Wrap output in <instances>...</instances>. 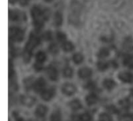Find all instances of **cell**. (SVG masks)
<instances>
[{"instance_id": "1", "label": "cell", "mask_w": 133, "mask_h": 121, "mask_svg": "<svg viewBox=\"0 0 133 121\" xmlns=\"http://www.w3.org/2000/svg\"><path fill=\"white\" fill-rule=\"evenodd\" d=\"M50 10L48 8H43L39 5H34L30 9V15L33 18L34 27L37 31H40L44 23L50 16Z\"/></svg>"}, {"instance_id": "2", "label": "cell", "mask_w": 133, "mask_h": 121, "mask_svg": "<svg viewBox=\"0 0 133 121\" xmlns=\"http://www.w3.org/2000/svg\"><path fill=\"white\" fill-rule=\"evenodd\" d=\"M9 38L13 41L20 42L23 40L24 32L18 27H11L9 28Z\"/></svg>"}, {"instance_id": "3", "label": "cell", "mask_w": 133, "mask_h": 121, "mask_svg": "<svg viewBox=\"0 0 133 121\" xmlns=\"http://www.w3.org/2000/svg\"><path fill=\"white\" fill-rule=\"evenodd\" d=\"M40 42H41L40 38L37 34H35L34 33H31L30 34L29 40L26 43V45L24 50L32 53L33 50L40 44Z\"/></svg>"}, {"instance_id": "4", "label": "cell", "mask_w": 133, "mask_h": 121, "mask_svg": "<svg viewBox=\"0 0 133 121\" xmlns=\"http://www.w3.org/2000/svg\"><path fill=\"white\" fill-rule=\"evenodd\" d=\"M9 18L11 21H24L26 20V14L18 9H10L9 11Z\"/></svg>"}, {"instance_id": "5", "label": "cell", "mask_w": 133, "mask_h": 121, "mask_svg": "<svg viewBox=\"0 0 133 121\" xmlns=\"http://www.w3.org/2000/svg\"><path fill=\"white\" fill-rule=\"evenodd\" d=\"M62 92L66 95H72L76 93V88L72 84H65L62 88Z\"/></svg>"}, {"instance_id": "6", "label": "cell", "mask_w": 133, "mask_h": 121, "mask_svg": "<svg viewBox=\"0 0 133 121\" xmlns=\"http://www.w3.org/2000/svg\"><path fill=\"white\" fill-rule=\"evenodd\" d=\"M46 85V81L44 79H43L42 77H40L39 79H37V81L34 84V88L35 92H43L44 88Z\"/></svg>"}, {"instance_id": "7", "label": "cell", "mask_w": 133, "mask_h": 121, "mask_svg": "<svg viewBox=\"0 0 133 121\" xmlns=\"http://www.w3.org/2000/svg\"><path fill=\"white\" fill-rule=\"evenodd\" d=\"M54 95H55V90L53 88L45 89L41 93V98H42V99H44L45 101L51 100L54 97Z\"/></svg>"}, {"instance_id": "8", "label": "cell", "mask_w": 133, "mask_h": 121, "mask_svg": "<svg viewBox=\"0 0 133 121\" xmlns=\"http://www.w3.org/2000/svg\"><path fill=\"white\" fill-rule=\"evenodd\" d=\"M47 74L48 76V77L53 81H55L58 80V71L57 70L53 67V66H49L48 67L47 69Z\"/></svg>"}, {"instance_id": "9", "label": "cell", "mask_w": 133, "mask_h": 121, "mask_svg": "<svg viewBox=\"0 0 133 121\" xmlns=\"http://www.w3.org/2000/svg\"><path fill=\"white\" fill-rule=\"evenodd\" d=\"M119 79L125 83L133 82V75L129 72H122L119 74Z\"/></svg>"}, {"instance_id": "10", "label": "cell", "mask_w": 133, "mask_h": 121, "mask_svg": "<svg viewBox=\"0 0 133 121\" xmlns=\"http://www.w3.org/2000/svg\"><path fill=\"white\" fill-rule=\"evenodd\" d=\"M53 23L55 24V26L56 27H59L63 23V16L61 13V12L58 11L55 13L54 17H53Z\"/></svg>"}, {"instance_id": "11", "label": "cell", "mask_w": 133, "mask_h": 121, "mask_svg": "<svg viewBox=\"0 0 133 121\" xmlns=\"http://www.w3.org/2000/svg\"><path fill=\"white\" fill-rule=\"evenodd\" d=\"M92 75V70L90 68L87 67H83L79 70V76L81 78H88Z\"/></svg>"}, {"instance_id": "12", "label": "cell", "mask_w": 133, "mask_h": 121, "mask_svg": "<svg viewBox=\"0 0 133 121\" xmlns=\"http://www.w3.org/2000/svg\"><path fill=\"white\" fill-rule=\"evenodd\" d=\"M48 112V109L45 106H43V105H40L37 107L36 109V111H35V114L37 117H43L44 116L46 115Z\"/></svg>"}, {"instance_id": "13", "label": "cell", "mask_w": 133, "mask_h": 121, "mask_svg": "<svg viewBox=\"0 0 133 121\" xmlns=\"http://www.w3.org/2000/svg\"><path fill=\"white\" fill-rule=\"evenodd\" d=\"M21 102L23 105H26L27 106H31L35 102V99L30 96H23L21 98Z\"/></svg>"}, {"instance_id": "14", "label": "cell", "mask_w": 133, "mask_h": 121, "mask_svg": "<svg viewBox=\"0 0 133 121\" xmlns=\"http://www.w3.org/2000/svg\"><path fill=\"white\" fill-rule=\"evenodd\" d=\"M62 46V49H63L65 52H72V51L74 50V49H75L74 45H73L71 41H65V42H63Z\"/></svg>"}, {"instance_id": "15", "label": "cell", "mask_w": 133, "mask_h": 121, "mask_svg": "<svg viewBox=\"0 0 133 121\" xmlns=\"http://www.w3.org/2000/svg\"><path fill=\"white\" fill-rule=\"evenodd\" d=\"M86 102L89 106L94 105L97 102V97L94 94H90L86 97Z\"/></svg>"}, {"instance_id": "16", "label": "cell", "mask_w": 133, "mask_h": 121, "mask_svg": "<svg viewBox=\"0 0 133 121\" xmlns=\"http://www.w3.org/2000/svg\"><path fill=\"white\" fill-rule=\"evenodd\" d=\"M47 59V56H46V54L42 52V51H40L38 52L37 54H36V60H37V63H43Z\"/></svg>"}, {"instance_id": "17", "label": "cell", "mask_w": 133, "mask_h": 121, "mask_svg": "<svg viewBox=\"0 0 133 121\" xmlns=\"http://www.w3.org/2000/svg\"><path fill=\"white\" fill-rule=\"evenodd\" d=\"M103 84H104V88H105L106 89H108V90H111V89H113V88H115V86L116 84H115V82L113 80L106 79V80L104 81Z\"/></svg>"}, {"instance_id": "18", "label": "cell", "mask_w": 133, "mask_h": 121, "mask_svg": "<svg viewBox=\"0 0 133 121\" xmlns=\"http://www.w3.org/2000/svg\"><path fill=\"white\" fill-rule=\"evenodd\" d=\"M69 106H70V107H71L73 110H79V109L82 108V104H81L80 101L78 100V99L72 100V101L69 103Z\"/></svg>"}, {"instance_id": "19", "label": "cell", "mask_w": 133, "mask_h": 121, "mask_svg": "<svg viewBox=\"0 0 133 121\" xmlns=\"http://www.w3.org/2000/svg\"><path fill=\"white\" fill-rule=\"evenodd\" d=\"M110 54V51L107 48H102L100 49L99 52H98V57L99 58H101V59H104V58H106L109 56Z\"/></svg>"}, {"instance_id": "20", "label": "cell", "mask_w": 133, "mask_h": 121, "mask_svg": "<svg viewBox=\"0 0 133 121\" xmlns=\"http://www.w3.org/2000/svg\"><path fill=\"white\" fill-rule=\"evenodd\" d=\"M83 56L80 53H76L73 55L72 56V60L76 64H79V63H82L83 61Z\"/></svg>"}, {"instance_id": "21", "label": "cell", "mask_w": 133, "mask_h": 121, "mask_svg": "<svg viewBox=\"0 0 133 121\" xmlns=\"http://www.w3.org/2000/svg\"><path fill=\"white\" fill-rule=\"evenodd\" d=\"M56 38L58 39V41H61V42H65V40H66V34L64 33V32H62V31H58L56 33Z\"/></svg>"}, {"instance_id": "22", "label": "cell", "mask_w": 133, "mask_h": 121, "mask_svg": "<svg viewBox=\"0 0 133 121\" xmlns=\"http://www.w3.org/2000/svg\"><path fill=\"white\" fill-rule=\"evenodd\" d=\"M48 50L51 54H56L58 52V47L55 43H51L48 46Z\"/></svg>"}, {"instance_id": "23", "label": "cell", "mask_w": 133, "mask_h": 121, "mask_svg": "<svg viewBox=\"0 0 133 121\" xmlns=\"http://www.w3.org/2000/svg\"><path fill=\"white\" fill-rule=\"evenodd\" d=\"M120 105H121L124 109H128V108L130 107L131 102H130L129 99H122V100L120 101Z\"/></svg>"}, {"instance_id": "24", "label": "cell", "mask_w": 133, "mask_h": 121, "mask_svg": "<svg viewBox=\"0 0 133 121\" xmlns=\"http://www.w3.org/2000/svg\"><path fill=\"white\" fill-rule=\"evenodd\" d=\"M51 121H61L62 117H61V114L58 112H55L51 114Z\"/></svg>"}, {"instance_id": "25", "label": "cell", "mask_w": 133, "mask_h": 121, "mask_svg": "<svg viewBox=\"0 0 133 121\" xmlns=\"http://www.w3.org/2000/svg\"><path fill=\"white\" fill-rule=\"evenodd\" d=\"M98 69L101 70H105L108 68V63L104 61H101L97 63Z\"/></svg>"}, {"instance_id": "26", "label": "cell", "mask_w": 133, "mask_h": 121, "mask_svg": "<svg viewBox=\"0 0 133 121\" xmlns=\"http://www.w3.org/2000/svg\"><path fill=\"white\" fill-rule=\"evenodd\" d=\"M72 73L73 72H72V68L69 67V66L65 67L63 70V74L65 77H71L72 76Z\"/></svg>"}, {"instance_id": "27", "label": "cell", "mask_w": 133, "mask_h": 121, "mask_svg": "<svg viewBox=\"0 0 133 121\" xmlns=\"http://www.w3.org/2000/svg\"><path fill=\"white\" fill-rule=\"evenodd\" d=\"M99 121H113L111 117L107 113H101L99 117Z\"/></svg>"}, {"instance_id": "28", "label": "cell", "mask_w": 133, "mask_h": 121, "mask_svg": "<svg viewBox=\"0 0 133 121\" xmlns=\"http://www.w3.org/2000/svg\"><path fill=\"white\" fill-rule=\"evenodd\" d=\"M43 38L45 41H51L52 39V33L51 31H49L44 32V34H43Z\"/></svg>"}, {"instance_id": "29", "label": "cell", "mask_w": 133, "mask_h": 121, "mask_svg": "<svg viewBox=\"0 0 133 121\" xmlns=\"http://www.w3.org/2000/svg\"><path fill=\"white\" fill-rule=\"evenodd\" d=\"M80 120L81 121H90L91 117L88 113H83L80 116Z\"/></svg>"}, {"instance_id": "30", "label": "cell", "mask_w": 133, "mask_h": 121, "mask_svg": "<svg viewBox=\"0 0 133 121\" xmlns=\"http://www.w3.org/2000/svg\"><path fill=\"white\" fill-rule=\"evenodd\" d=\"M86 88H88V89H94V88H95V83L93 82V81H90L89 83L87 84Z\"/></svg>"}, {"instance_id": "31", "label": "cell", "mask_w": 133, "mask_h": 121, "mask_svg": "<svg viewBox=\"0 0 133 121\" xmlns=\"http://www.w3.org/2000/svg\"><path fill=\"white\" fill-rule=\"evenodd\" d=\"M30 0H17V2L21 5H26L28 4Z\"/></svg>"}, {"instance_id": "32", "label": "cell", "mask_w": 133, "mask_h": 121, "mask_svg": "<svg viewBox=\"0 0 133 121\" xmlns=\"http://www.w3.org/2000/svg\"><path fill=\"white\" fill-rule=\"evenodd\" d=\"M34 67H35V69H36L37 70H40L42 69V65H41V63H37L34 65Z\"/></svg>"}, {"instance_id": "33", "label": "cell", "mask_w": 133, "mask_h": 121, "mask_svg": "<svg viewBox=\"0 0 133 121\" xmlns=\"http://www.w3.org/2000/svg\"><path fill=\"white\" fill-rule=\"evenodd\" d=\"M52 1H54V0H44V2H51Z\"/></svg>"}, {"instance_id": "34", "label": "cell", "mask_w": 133, "mask_h": 121, "mask_svg": "<svg viewBox=\"0 0 133 121\" xmlns=\"http://www.w3.org/2000/svg\"><path fill=\"white\" fill-rule=\"evenodd\" d=\"M131 94H132V95L133 96V88H132V89H131Z\"/></svg>"}, {"instance_id": "35", "label": "cell", "mask_w": 133, "mask_h": 121, "mask_svg": "<svg viewBox=\"0 0 133 121\" xmlns=\"http://www.w3.org/2000/svg\"><path fill=\"white\" fill-rule=\"evenodd\" d=\"M132 121H133V116H132Z\"/></svg>"}, {"instance_id": "36", "label": "cell", "mask_w": 133, "mask_h": 121, "mask_svg": "<svg viewBox=\"0 0 133 121\" xmlns=\"http://www.w3.org/2000/svg\"><path fill=\"white\" fill-rule=\"evenodd\" d=\"M28 121H34V120H28Z\"/></svg>"}]
</instances>
